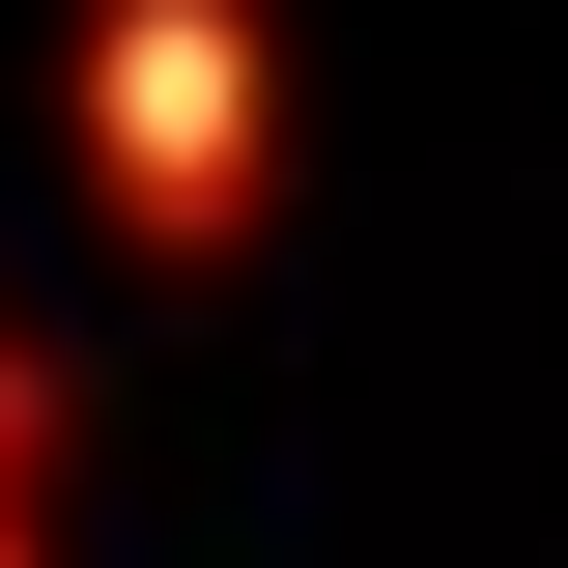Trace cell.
I'll list each match as a JSON object with an SVG mask.
<instances>
[{
	"label": "cell",
	"mask_w": 568,
	"mask_h": 568,
	"mask_svg": "<svg viewBox=\"0 0 568 568\" xmlns=\"http://www.w3.org/2000/svg\"><path fill=\"white\" fill-rule=\"evenodd\" d=\"M0 511H58V369L0 342Z\"/></svg>",
	"instance_id": "2"
},
{
	"label": "cell",
	"mask_w": 568,
	"mask_h": 568,
	"mask_svg": "<svg viewBox=\"0 0 568 568\" xmlns=\"http://www.w3.org/2000/svg\"><path fill=\"white\" fill-rule=\"evenodd\" d=\"M0 568H58V511H0Z\"/></svg>",
	"instance_id": "3"
},
{
	"label": "cell",
	"mask_w": 568,
	"mask_h": 568,
	"mask_svg": "<svg viewBox=\"0 0 568 568\" xmlns=\"http://www.w3.org/2000/svg\"><path fill=\"white\" fill-rule=\"evenodd\" d=\"M58 142H85L142 284H227L256 171H284V29L256 0H58Z\"/></svg>",
	"instance_id": "1"
}]
</instances>
